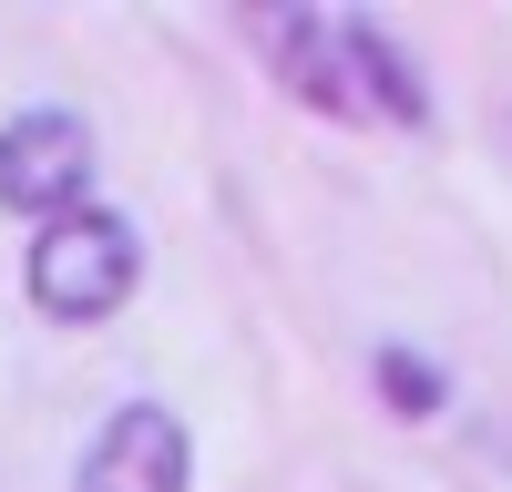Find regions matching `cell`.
<instances>
[{
  "instance_id": "5",
  "label": "cell",
  "mask_w": 512,
  "mask_h": 492,
  "mask_svg": "<svg viewBox=\"0 0 512 492\" xmlns=\"http://www.w3.org/2000/svg\"><path fill=\"white\" fill-rule=\"evenodd\" d=\"M379 400H390L400 421H431L451 400V380H441V359H420V349H379Z\"/></svg>"
},
{
  "instance_id": "3",
  "label": "cell",
  "mask_w": 512,
  "mask_h": 492,
  "mask_svg": "<svg viewBox=\"0 0 512 492\" xmlns=\"http://www.w3.org/2000/svg\"><path fill=\"white\" fill-rule=\"evenodd\" d=\"M328 93L349 123H400V134H431V82H420V62H400V41L338 11L328 21Z\"/></svg>"
},
{
  "instance_id": "2",
  "label": "cell",
  "mask_w": 512,
  "mask_h": 492,
  "mask_svg": "<svg viewBox=\"0 0 512 492\" xmlns=\"http://www.w3.org/2000/svg\"><path fill=\"white\" fill-rule=\"evenodd\" d=\"M0 205L11 216H72L93 205V123L62 103H31L0 123Z\"/></svg>"
},
{
  "instance_id": "4",
  "label": "cell",
  "mask_w": 512,
  "mask_h": 492,
  "mask_svg": "<svg viewBox=\"0 0 512 492\" xmlns=\"http://www.w3.org/2000/svg\"><path fill=\"white\" fill-rule=\"evenodd\" d=\"M185 482H195V441L164 400H123L72 472V492H185Z\"/></svg>"
},
{
  "instance_id": "1",
  "label": "cell",
  "mask_w": 512,
  "mask_h": 492,
  "mask_svg": "<svg viewBox=\"0 0 512 492\" xmlns=\"http://www.w3.org/2000/svg\"><path fill=\"white\" fill-rule=\"evenodd\" d=\"M134 277H144V236L123 226L113 205H72V216H52V226L31 236V267H21L31 308L62 318V328L113 318L123 298H134Z\"/></svg>"
}]
</instances>
